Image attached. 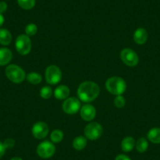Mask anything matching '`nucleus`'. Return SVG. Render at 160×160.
Here are the masks:
<instances>
[{"label":"nucleus","mask_w":160,"mask_h":160,"mask_svg":"<svg viewBox=\"0 0 160 160\" xmlns=\"http://www.w3.org/2000/svg\"><path fill=\"white\" fill-rule=\"evenodd\" d=\"M78 99L82 102L90 103L97 99L100 94V87L98 84L92 81H85L82 82L77 90Z\"/></svg>","instance_id":"obj_1"},{"label":"nucleus","mask_w":160,"mask_h":160,"mask_svg":"<svg viewBox=\"0 0 160 160\" xmlns=\"http://www.w3.org/2000/svg\"><path fill=\"white\" fill-rule=\"evenodd\" d=\"M105 87L112 94L115 96L122 95L127 90V82L121 77L113 76L108 78L105 82Z\"/></svg>","instance_id":"obj_2"},{"label":"nucleus","mask_w":160,"mask_h":160,"mask_svg":"<svg viewBox=\"0 0 160 160\" xmlns=\"http://www.w3.org/2000/svg\"><path fill=\"white\" fill-rule=\"evenodd\" d=\"M5 73L8 79L13 83H21L26 78L25 72L17 64H10L7 66Z\"/></svg>","instance_id":"obj_3"},{"label":"nucleus","mask_w":160,"mask_h":160,"mask_svg":"<svg viewBox=\"0 0 160 160\" xmlns=\"http://www.w3.org/2000/svg\"><path fill=\"white\" fill-rule=\"evenodd\" d=\"M15 47L21 55H27L32 50V41L30 37L25 34L18 35L15 41Z\"/></svg>","instance_id":"obj_4"},{"label":"nucleus","mask_w":160,"mask_h":160,"mask_svg":"<svg viewBox=\"0 0 160 160\" xmlns=\"http://www.w3.org/2000/svg\"><path fill=\"white\" fill-rule=\"evenodd\" d=\"M103 133V127L97 122H90L84 129V136L90 141L99 139Z\"/></svg>","instance_id":"obj_5"},{"label":"nucleus","mask_w":160,"mask_h":160,"mask_svg":"<svg viewBox=\"0 0 160 160\" xmlns=\"http://www.w3.org/2000/svg\"><path fill=\"white\" fill-rule=\"evenodd\" d=\"M45 78L47 83L50 85H56L61 82L62 78V72L58 66L53 64L50 65L46 69Z\"/></svg>","instance_id":"obj_6"},{"label":"nucleus","mask_w":160,"mask_h":160,"mask_svg":"<svg viewBox=\"0 0 160 160\" xmlns=\"http://www.w3.org/2000/svg\"><path fill=\"white\" fill-rule=\"evenodd\" d=\"M56 152V147L53 142L49 141H42L38 145L36 152L38 156L42 158H51Z\"/></svg>","instance_id":"obj_7"},{"label":"nucleus","mask_w":160,"mask_h":160,"mask_svg":"<svg viewBox=\"0 0 160 160\" xmlns=\"http://www.w3.org/2000/svg\"><path fill=\"white\" fill-rule=\"evenodd\" d=\"M120 58L122 62L129 67H134L139 62L138 53L130 48L123 49L120 53Z\"/></svg>","instance_id":"obj_8"},{"label":"nucleus","mask_w":160,"mask_h":160,"mask_svg":"<svg viewBox=\"0 0 160 160\" xmlns=\"http://www.w3.org/2000/svg\"><path fill=\"white\" fill-rule=\"evenodd\" d=\"M80 101L76 98H68L64 100L62 104L63 111L68 115H74L79 112L81 108Z\"/></svg>","instance_id":"obj_9"},{"label":"nucleus","mask_w":160,"mask_h":160,"mask_svg":"<svg viewBox=\"0 0 160 160\" xmlns=\"http://www.w3.org/2000/svg\"><path fill=\"white\" fill-rule=\"evenodd\" d=\"M49 127L46 122H35L32 129V133L34 138L41 140L47 138L49 133Z\"/></svg>","instance_id":"obj_10"},{"label":"nucleus","mask_w":160,"mask_h":160,"mask_svg":"<svg viewBox=\"0 0 160 160\" xmlns=\"http://www.w3.org/2000/svg\"><path fill=\"white\" fill-rule=\"evenodd\" d=\"M81 118L87 122H91L96 117V108L90 104H86L80 108Z\"/></svg>","instance_id":"obj_11"},{"label":"nucleus","mask_w":160,"mask_h":160,"mask_svg":"<svg viewBox=\"0 0 160 160\" xmlns=\"http://www.w3.org/2000/svg\"><path fill=\"white\" fill-rule=\"evenodd\" d=\"M148 32L146 29L143 28H139L137 29L133 34V40L138 45H143L148 40Z\"/></svg>","instance_id":"obj_12"},{"label":"nucleus","mask_w":160,"mask_h":160,"mask_svg":"<svg viewBox=\"0 0 160 160\" xmlns=\"http://www.w3.org/2000/svg\"><path fill=\"white\" fill-rule=\"evenodd\" d=\"M69 94H70V89L65 85L58 86L53 92V95H54L55 98L60 101H61V100L64 101L65 99H67Z\"/></svg>","instance_id":"obj_13"},{"label":"nucleus","mask_w":160,"mask_h":160,"mask_svg":"<svg viewBox=\"0 0 160 160\" xmlns=\"http://www.w3.org/2000/svg\"><path fill=\"white\" fill-rule=\"evenodd\" d=\"M13 53L11 50L6 47L0 48V66H5L11 61Z\"/></svg>","instance_id":"obj_14"},{"label":"nucleus","mask_w":160,"mask_h":160,"mask_svg":"<svg viewBox=\"0 0 160 160\" xmlns=\"http://www.w3.org/2000/svg\"><path fill=\"white\" fill-rule=\"evenodd\" d=\"M136 145V141L132 137H127L122 139L121 142V148L123 152H130L133 150Z\"/></svg>","instance_id":"obj_15"},{"label":"nucleus","mask_w":160,"mask_h":160,"mask_svg":"<svg viewBox=\"0 0 160 160\" xmlns=\"http://www.w3.org/2000/svg\"><path fill=\"white\" fill-rule=\"evenodd\" d=\"M12 42V35L9 30L6 28H0V44L2 46H8Z\"/></svg>","instance_id":"obj_16"},{"label":"nucleus","mask_w":160,"mask_h":160,"mask_svg":"<svg viewBox=\"0 0 160 160\" xmlns=\"http://www.w3.org/2000/svg\"><path fill=\"white\" fill-rule=\"evenodd\" d=\"M87 144V139L85 136H78L72 141V147L77 151H81L86 148Z\"/></svg>","instance_id":"obj_17"},{"label":"nucleus","mask_w":160,"mask_h":160,"mask_svg":"<svg viewBox=\"0 0 160 160\" xmlns=\"http://www.w3.org/2000/svg\"><path fill=\"white\" fill-rule=\"evenodd\" d=\"M147 138L153 144H160V128L155 127L148 132Z\"/></svg>","instance_id":"obj_18"},{"label":"nucleus","mask_w":160,"mask_h":160,"mask_svg":"<svg viewBox=\"0 0 160 160\" xmlns=\"http://www.w3.org/2000/svg\"><path fill=\"white\" fill-rule=\"evenodd\" d=\"M26 78H27L28 82L33 85H38L42 82V75L35 72H32L26 75Z\"/></svg>","instance_id":"obj_19"},{"label":"nucleus","mask_w":160,"mask_h":160,"mask_svg":"<svg viewBox=\"0 0 160 160\" xmlns=\"http://www.w3.org/2000/svg\"><path fill=\"white\" fill-rule=\"evenodd\" d=\"M136 147L137 151L140 153H144L147 151L148 148V142L147 139L144 138H141L138 140L136 142Z\"/></svg>","instance_id":"obj_20"},{"label":"nucleus","mask_w":160,"mask_h":160,"mask_svg":"<svg viewBox=\"0 0 160 160\" xmlns=\"http://www.w3.org/2000/svg\"><path fill=\"white\" fill-rule=\"evenodd\" d=\"M64 138V133L61 130H54L50 133V140L53 143H60Z\"/></svg>","instance_id":"obj_21"},{"label":"nucleus","mask_w":160,"mask_h":160,"mask_svg":"<svg viewBox=\"0 0 160 160\" xmlns=\"http://www.w3.org/2000/svg\"><path fill=\"white\" fill-rule=\"evenodd\" d=\"M18 3L22 9L32 10L35 5V0H18Z\"/></svg>","instance_id":"obj_22"},{"label":"nucleus","mask_w":160,"mask_h":160,"mask_svg":"<svg viewBox=\"0 0 160 160\" xmlns=\"http://www.w3.org/2000/svg\"><path fill=\"white\" fill-rule=\"evenodd\" d=\"M53 93V90H52L51 87H49V86H45V87H43L42 88H41L39 92L40 97H41L42 99L45 100H47L49 99V98H51Z\"/></svg>","instance_id":"obj_23"},{"label":"nucleus","mask_w":160,"mask_h":160,"mask_svg":"<svg viewBox=\"0 0 160 160\" xmlns=\"http://www.w3.org/2000/svg\"><path fill=\"white\" fill-rule=\"evenodd\" d=\"M37 32H38V27H37L36 24L31 23V24H28L26 26L25 35H27L28 36H33L37 33Z\"/></svg>","instance_id":"obj_24"},{"label":"nucleus","mask_w":160,"mask_h":160,"mask_svg":"<svg viewBox=\"0 0 160 160\" xmlns=\"http://www.w3.org/2000/svg\"><path fill=\"white\" fill-rule=\"evenodd\" d=\"M114 104L118 108H122L125 106L126 104V100L122 95H118L115 97V100H114Z\"/></svg>","instance_id":"obj_25"},{"label":"nucleus","mask_w":160,"mask_h":160,"mask_svg":"<svg viewBox=\"0 0 160 160\" xmlns=\"http://www.w3.org/2000/svg\"><path fill=\"white\" fill-rule=\"evenodd\" d=\"M15 141L13 138H7L5 141H3V144L5 146L6 149H11L14 147L15 145Z\"/></svg>","instance_id":"obj_26"},{"label":"nucleus","mask_w":160,"mask_h":160,"mask_svg":"<svg viewBox=\"0 0 160 160\" xmlns=\"http://www.w3.org/2000/svg\"><path fill=\"white\" fill-rule=\"evenodd\" d=\"M7 3L6 2H0V13H5L7 10Z\"/></svg>","instance_id":"obj_27"},{"label":"nucleus","mask_w":160,"mask_h":160,"mask_svg":"<svg viewBox=\"0 0 160 160\" xmlns=\"http://www.w3.org/2000/svg\"><path fill=\"white\" fill-rule=\"evenodd\" d=\"M115 160H131V158L129 156H127V155H123V154H120V155H117L115 157Z\"/></svg>","instance_id":"obj_28"},{"label":"nucleus","mask_w":160,"mask_h":160,"mask_svg":"<svg viewBox=\"0 0 160 160\" xmlns=\"http://www.w3.org/2000/svg\"><path fill=\"white\" fill-rule=\"evenodd\" d=\"M6 150H7V149H6L5 146H4L3 142H1V141H0V158H2V157L3 156L4 154H5L6 152Z\"/></svg>","instance_id":"obj_29"},{"label":"nucleus","mask_w":160,"mask_h":160,"mask_svg":"<svg viewBox=\"0 0 160 160\" xmlns=\"http://www.w3.org/2000/svg\"><path fill=\"white\" fill-rule=\"evenodd\" d=\"M4 21H5V19H4L3 15L2 13H0V27H2V25L4 23Z\"/></svg>","instance_id":"obj_30"},{"label":"nucleus","mask_w":160,"mask_h":160,"mask_svg":"<svg viewBox=\"0 0 160 160\" xmlns=\"http://www.w3.org/2000/svg\"><path fill=\"white\" fill-rule=\"evenodd\" d=\"M10 160H23V159L21 158H20V157H13V158H12Z\"/></svg>","instance_id":"obj_31"}]
</instances>
